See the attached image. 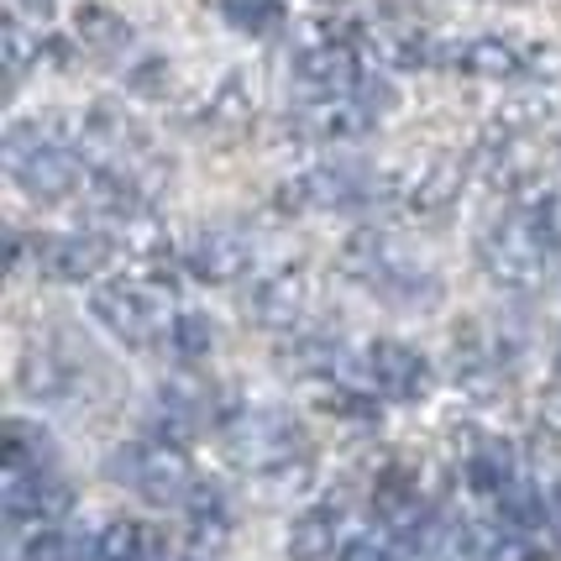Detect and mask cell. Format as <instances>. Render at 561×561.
<instances>
[{
    "label": "cell",
    "mask_w": 561,
    "mask_h": 561,
    "mask_svg": "<svg viewBox=\"0 0 561 561\" xmlns=\"http://www.w3.org/2000/svg\"><path fill=\"white\" fill-rule=\"evenodd\" d=\"M5 169L16 179V190L37 205H58L79 190L84 179V152L73 142L69 126H58L53 116H32V122H16L5 131Z\"/></svg>",
    "instance_id": "obj_1"
},
{
    "label": "cell",
    "mask_w": 561,
    "mask_h": 561,
    "mask_svg": "<svg viewBox=\"0 0 561 561\" xmlns=\"http://www.w3.org/2000/svg\"><path fill=\"white\" fill-rule=\"evenodd\" d=\"M557 252L561 247L551 242V231L540 226V216L530 205H519V210H510V216H499L489 226V237H483V273L499 289L530 294L546 284Z\"/></svg>",
    "instance_id": "obj_2"
},
{
    "label": "cell",
    "mask_w": 561,
    "mask_h": 561,
    "mask_svg": "<svg viewBox=\"0 0 561 561\" xmlns=\"http://www.w3.org/2000/svg\"><path fill=\"white\" fill-rule=\"evenodd\" d=\"M399 199V173H373L363 163H320V169L294 173L278 184V210L305 216V210H352L367 199Z\"/></svg>",
    "instance_id": "obj_3"
},
{
    "label": "cell",
    "mask_w": 561,
    "mask_h": 561,
    "mask_svg": "<svg viewBox=\"0 0 561 561\" xmlns=\"http://www.w3.org/2000/svg\"><path fill=\"white\" fill-rule=\"evenodd\" d=\"M105 472L131 489L147 504H184L195 493V472L184 462V451L173 440H131V446H116Z\"/></svg>",
    "instance_id": "obj_4"
},
{
    "label": "cell",
    "mask_w": 561,
    "mask_h": 561,
    "mask_svg": "<svg viewBox=\"0 0 561 561\" xmlns=\"http://www.w3.org/2000/svg\"><path fill=\"white\" fill-rule=\"evenodd\" d=\"M90 316L116 336L122 346H152L158 336H169L173 320H163V305L158 294L142 289L137 278H111L90 294Z\"/></svg>",
    "instance_id": "obj_5"
},
{
    "label": "cell",
    "mask_w": 561,
    "mask_h": 561,
    "mask_svg": "<svg viewBox=\"0 0 561 561\" xmlns=\"http://www.w3.org/2000/svg\"><path fill=\"white\" fill-rule=\"evenodd\" d=\"M226 451H231V462L273 472L284 462H299L305 440H299V425L284 410H242L237 420H226Z\"/></svg>",
    "instance_id": "obj_6"
},
{
    "label": "cell",
    "mask_w": 561,
    "mask_h": 561,
    "mask_svg": "<svg viewBox=\"0 0 561 561\" xmlns=\"http://www.w3.org/2000/svg\"><path fill=\"white\" fill-rule=\"evenodd\" d=\"M357 383L378 399H393V404H410V399H425L431 389V357L410 342H373L357 352Z\"/></svg>",
    "instance_id": "obj_7"
},
{
    "label": "cell",
    "mask_w": 561,
    "mask_h": 561,
    "mask_svg": "<svg viewBox=\"0 0 561 561\" xmlns=\"http://www.w3.org/2000/svg\"><path fill=\"white\" fill-rule=\"evenodd\" d=\"M294 73L310 95H352L357 79H363V64H357V48L342 32L316 26L305 43H294Z\"/></svg>",
    "instance_id": "obj_8"
},
{
    "label": "cell",
    "mask_w": 561,
    "mask_h": 561,
    "mask_svg": "<svg viewBox=\"0 0 561 561\" xmlns=\"http://www.w3.org/2000/svg\"><path fill=\"white\" fill-rule=\"evenodd\" d=\"M32 263L58 278V284H90L105 263H111V242L95 231H53V237H32Z\"/></svg>",
    "instance_id": "obj_9"
},
{
    "label": "cell",
    "mask_w": 561,
    "mask_h": 561,
    "mask_svg": "<svg viewBox=\"0 0 561 561\" xmlns=\"http://www.w3.org/2000/svg\"><path fill=\"white\" fill-rule=\"evenodd\" d=\"M305 305H310V278L305 268H273L263 278H252V289L242 294V310L263 331H294L299 316H305Z\"/></svg>",
    "instance_id": "obj_10"
},
{
    "label": "cell",
    "mask_w": 561,
    "mask_h": 561,
    "mask_svg": "<svg viewBox=\"0 0 561 561\" xmlns=\"http://www.w3.org/2000/svg\"><path fill=\"white\" fill-rule=\"evenodd\" d=\"M467 184V169L462 158H451V152H431L425 163H415L410 173H399V199H404V210H415V216H446L457 195H462Z\"/></svg>",
    "instance_id": "obj_11"
},
{
    "label": "cell",
    "mask_w": 561,
    "mask_h": 561,
    "mask_svg": "<svg viewBox=\"0 0 561 561\" xmlns=\"http://www.w3.org/2000/svg\"><path fill=\"white\" fill-rule=\"evenodd\" d=\"M158 425H163V436H169L173 446L199 436L205 425H216V389H210L205 378H190V373L169 378V383L158 389Z\"/></svg>",
    "instance_id": "obj_12"
},
{
    "label": "cell",
    "mask_w": 561,
    "mask_h": 561,
    "mask_svg": "<svg viewBox=\"0 0 561 561\" xmlns=\"http://www.w3.org/2000/svg\"><path fill=\"white\" fill-rule=\"evenodd\" d=\"M451 373H457V383H462L467 393H478V399H493V393L510 383V378H504L499 342L483 336L478 320H467L462 331H457V342H451Z\"/></svg>",
    "instance_id": "obj_13"
},
{
    "label": "cell",
    "mask_w": 561,
    "mask_h": 561,
    "mask_svg": "<svg viewBox=\"0 0 561 561\" xmlns=\"http://www.w3.org/2000/svg\"><path fill=\"white\" fill-rule=\"evenodd\" d=\"M247 268H252V237H242L237 226H210L190 247V273L199 284H237Z\"/></svg>",
    "instance_id": "obj_14"
},
{
    "label": "cell",
    "mask_w": 561,
    "mask_h": 561,
    "mask_svg": "<svg viewBox=\"0 0 561 561\" xmlns=\"http://www.w3.org/2000/svg\"><path fill=\"white\" fill-rule=\"evenodd\" d=\"M73 493L64 478H53V467L43 472H5V519L22 525V519H58L69 514Z\"/></svg>",
    "instance_id": "obj_15"
},
{
    "label": "cell",
    "mask_w": 561,
    "mask_h": 561,
    "mask_svg": "<svg viewBox=\"0 0 561 561\" xmlns=\"http://www.w3.org/2000/svg\"><path fill=\"white\" fill-rule=\"evenodd\" d=\"M373 122H378V116H373L357 95H316L294 116V126H299L305 137H316V142H352V137H363Z\"/></svg>",
    "instance_id": "obj_16"
},
{
    "label": "cell",
    "mask_w": 561,
    "mask_h": 561,
    "mask_svg": "<svg viewBox=\"0 0 561 561\" xmlns=\"http://www.w3.org/2000/svg\"><path fill=\"white\" fill-rule=\"evenodd\" d=\"M399 263H410V257H404V247L393 242L389 231H373V226H367V231H352L346 247H342V273L346 278H357L367 294L378 289Z\"/></svg>",
    "instance_id": "obj_17"
},
{
    "label": "cell",
    "mask_w": 561,
    "mask_h": 561,
    "mask_svg": "<svg viewBox=\"0 0 561 561\" xmlns=\"http://www.w3.org/2000/svg\"><path fill=\"white\" fill-rule=\"evenodd\" d=\"M373 510L383 514V525L399 530V536H415L425 530V504H420V489H415V472L410 467H383L378 483H373Z\"/></svg>",
    "instance_id": "obj_18"
},
{
    "label": "cell",
    "mask_w": 561,
    "mask_h": 561,
    "mask_svg": "<svg viewBox=\"0 0 561 561\" xmlns=\"http://www.w3.org/2000/svg\"><path fill=\"white\" fill-rule=\"evenodd\" d=\"M199 122H205V131H216V137H247L257 126V95H252V84H247L242 73H226L216 84V95L205 100Z\"/></svg>",
    "instance_id": "obj_19"
},
{
    "label": "cell",
    "mask_w": 561,
    "mask_h": 561,
    "mask_svg": "<svg viewBox=\"0 0 561 561\" xmlns=\"http://www.w3.org/2000/svg\"><path fill=\"white\" fill-rule=\"evenodd\" d=\"M122 252L126 263L142 273V278H169L173 273V247H169V231H163V220L137 210V216L122 220Z\"/></svg>",
    "instance_id": "obj_20"
},
{
    "label": "cell",
    "mask_w": 561,
    "mask_h": 561,
    "mask_svg": "<svg viewBox=\"0 0 561 561\" xmlns=\"http://www.w3.org/2000/svg\"><path fill=\"white\" fill-rule=\"evenodd\" d=\"M73 43L90 53V58H122L131 48V22H126L122 11L100 5V0H84L73 11Z\"/></svg>",
    "instance_id": "obj_21"
},
{
    "label": "cell",
    "mask_w": 561,
    "mask_h": 561,
    "mask_svg": "<svg viewBox=\"0 0 561 561\" xmlns=\"http://www.w3.org/2000/svg\"><path fill=\"white\" fill-rule=\"evenodd\" d=\"M462 73H472V79H483V84H510V79H519L525 73V48L514 43V37H472V43H462Z\"/></svg>",
    "instance_id": "obj_22"
},
{
    "label": "cell",
    "mask_w": 561,
    "mask_h": 561,
    "mask_svg": "<svg viewBox=\"0 0 561 561\" xmlns=\"http://www.w3.org/2000/svg\"><path fill=\"white\" fill-rule=\"evenodd\" d=\"M467 483L478 493H489V499H499V493L514 483V446L504 436H489L478 440L472 451H467Z\"/></svg>",
    "instance_id": "obj_23"
},
{
    "label": "cell",
    "mask_w": 561,
    "mask_h": 561,
    "mask_svg": "<svg viewBox=\"0 0 561 561\" xmlns=\"http://www.w3.org/2000/svg\"><path fill=\"white\" fill-rule=\"evenodd\" d=\"M43 467H53V440L32 420H5L0 472H43Z\"/></svg>",
    "instance_id": "obj_24"
},
{
    "label": "cell",
    "mask_w": 561,
    "mask_h": 561,
    "mask_svg": "<svg viewBox=\"0 0 561 561\" xmlns=\"http://www.w3.org/2000/svg\"><path fill=\"white\" fill-rule=\"evenodd\" d=\"M457 540L467 561H519V530L510 519H472Z\"/></svg>",
    "instance_id": "obj_25"
},
{
    "label": "cell",
    "mask_w": 561,
    "mask_h": 561,
    "mask_svg": "<svg viewBox=\"0 0 561 561\" xmlns=\"http://www.w3.org/2000/svg\"><path fill=\"white\" fill-rule=\"evenodd\" d=\"M331 551H336V510H305L289 525V557L325 561Z\"/></svg>",
    "instance_id": "obj_26"
},
{
    "label": "cell",
    "mask_w": 561,
    "mask_h": 561,
    "mask_svg": "<svg viewBox=\"0 0 561 561\" xmlns=\"http://www.w3.org/2000/svg\"><path fill=\"white\" fill-rule=\"evenodd\" d=\"M220 16L247 37H273L289 22V5L284 0H220Z\"/></svg>",
    "instance_id": "obj_27"
},
{
    "label": "cell",
    "mask_w": 561,
    "mask_h": 561,
    "mask_svg": "<svg viewBox=\"0 0 561 561\" xmlns=\"http://www.w3.org/2000/svg\"><path fill=\"white\" fill-rule=\"evenodd\" d=\"M43 37L37 32H26L22 16H5V32H0V58H5V79L16 84L26 69H37V58H43Z\"/></svg>",
    "instance_id": "obj_28"
},
{
    "label": "cell",
    "mask_w": 561,
    "mask_h": 561,
    "mask_svg": "<svg viewBox=\"0 0 561 561\" xmlns=\"http://www.w3.org/2000/svg\"><path fill=\"white\" fill-rule=\"evenodd\" d=\"M147 530L131 519H111L95 530V561H147Z\"/></svg>",
    "instance_id": "obj_29"
},
{
    "label": "cell",
    "mask_w": 561,
    "mask_h": 561,
    "mask_svg": "<svg viewBox=\"0 0 561 561\" xmlns=\"http://www.w3.org/2000/svg\"><path fill=\"white\" fill-rule=\"evenodd\" d=\"M169 346H173V357L199 363V357L216 346V325L199 316V310H184V316H173V325H169Z\"/></svg>",
    "instance_id": "obj_30"
},
{
    "label": "cell",
    "mask_w": 561,
    "mask_h": 561,
    "mask_svg": "<svg viewBox=\"0 0 561 561\" xmlns=\"http://www.w3.org/2000/svg\"><path fill=\"white\" fill-rule=\"evenodd\" d=\"M26 393H43V399H53V393H69V367L53 363L48 352H26L22 363V378H16Z\"/></svg>",
    "instance_id": "obj_31"
},
{
    "label": "cell",
    "mask_w": 561,
    "mask_h": 561,
    "mask_svg": "<svg viewBox=\"0 0 561 561\" xmlns=\"http://www.w3.org/2000/svg\"><path fill=\"white\" fill-rule=\"evenodd\" d=\"M169 79H173V69L163 64V58H142L137 69L126 73L131 95H142V100H163V95H169Z\"/></svg>",
    "instance_id": "obj_32"
},
{
    "label": "cell",
    "mask_w": 561,
    "mask_h": 561,
    "mask_svg": "<svg viewBox=\"0 0 561 561\" xmlns=\"http://www.w3.org/2000/svg\"><path fill=\"white\" fill-rule=\"evenodd\" d=\"M525 73H530L536 84H557L561 79V43H536V48H525Z\"/></svg>",
    "instance_id": "obj_33"
},
{
    "label": "cell",
    "mask_w": 561,
    "mask_h": 561,
    "mask_svg": "<svg viewBox=\"0 0 561 561\" xmlns=\"http://www.w3.org/2000/svg\"><path fill=\"white\" fill-rule=\"evenodd\" d=\"M352 95L363 100V105H367V111H373V116H383V111H393V90H389V84H383V79H367V73H363Z\"/></svg>",
    "instance_id": "obj_34"
},
{
    "label": "cell",
    "mask_w": 561,
    "mask_h": 561,
    "mask_svg": "<svg viewBox=\"0 0 561 561\" xmlns=\"http://www.w3.org/2000/svg\"><path fill=\"white\" fill-rule=\"evenodd\" d=\"M336 561H389V557H383V546L373 536H363V540H346L342 551H336Z\"/></svg>",
    "instance_id": "obj_35"
},
{
    "label": "cell",
    "mask_w": 561,
    "mask_h": 561,
    "mask_svg": "<svg viewBox=\"0 0 561 561\" xmlns=\"http://www.w3.org/2000/svg\"><path fill=\"white\" fill-rule=\"evenodd\" d=\"M540 425H546V431H557V436H561V383H557V389H546V393H540Z\"/></svg>",
    "instance_id": "obj_36"
},
{
    "label": "cell",
    "mask_w": 561,
    "mask_h": 561,
    "mask_svg": "<svg viewBox=\"0 0 561 561\" xmlns=\"http://www.w3.org/2000/svg\"><path fill=\"white\" fill-rule=\"evenodd\" d=\"M22 5H32V11H48L53 0H22Z\"/></svg>",
    "instance_id": "obj_37"
},
{
    "label": "cell",
    "mask_w": 561,
    "mask_h": 561,
    "mask_svg": "<svg viewBox=\"0 0 561 561\" xmlns=\"http://www.w3.org/2000/svg\"><path fill=\"white\" fill-rule=\"evenodd\" d=\"M147 561H190V557H169V551H163V557H147Z\"/></svg>",
    "instance_id": "obj_38"
},
{
    "label": "cell",
    "mask_w": 561,
    "mask_h": 561,
    "mask_svg": "<svg viewBox=\"0 0 561 561\" xmlns=\"http://www.w3.org/2000/svg\"><path fill=\"white\" fill-rule=\"evenodd\" d=\"M320 5H342V0H320Z\"/></svg>",
    "instance_id": "obj_39"
}]
</instances>
